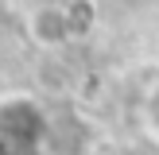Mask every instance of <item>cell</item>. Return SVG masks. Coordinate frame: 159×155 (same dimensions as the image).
Here are the masks:
<instances>
[{
    "label": "cell",
    "mask_w": 159,
    "mask_h": 155,
    "mask_svg": "<svg viewBox=\"0 0 159 155\" xmlns=\"http://www.w3.org/2000/svg\"><path fill=\"white\" fill-rule=\"evenodd\" d=\"M47 113L31 97H8L0 101V147L12 155H31L47 147Z\"/></svg>",
    "instance_id": "obj_1"
},
{
    "label": "cell",
    "mask_w": 159,
    "mask_h": 155,
    "mask_svg": "<svg viewBox=\"0 0 159 155\" xmlns=\"http://www.w3.org/2000/svg\"><path fill=\"white\" fill-rule=\"evenodd\" d=\"M140 120H144V128L159 140V82H152V85H148L144 101H140Z\"/></svg>",
    "instance_id": "obj_2"
}]
</instances>
